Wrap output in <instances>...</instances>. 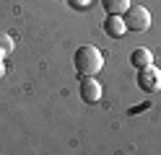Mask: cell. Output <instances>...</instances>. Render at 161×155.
I'll return each instance as SVG.
<instances>
[{"label":"cell","mask_w":161,"mask_h":155,"mask_svg":"<svg viewBox=\"0 0 161 155\" xmlns=\"http://www.w3.org/2000/svg\"><path fill=\"white\" fill-rule=\"evenodd\" d=\"M130 62H133V67L143 70V67H151V65H153V54H151V49L138 47V49H133V54H130Z\"/></svg>","instance_id":"6"},{"label":"cell","mask_w":161,"mask_h":155,"mask_svg":"<svg viewBox=\"0 0 161 155\" xmlns=\"http://www.w3.org/2000/svg\"><path fill=\"white\" fill-rule=\"evenodd\" d=\"M80 98L86 103H99L102 101V83L96 78H83L80 80Z\"/></svg>","instance_id":"4"},{"label":"cell","mask_w":161,"mask_h":155,"mask_svg":"<svg viewBox=\"0 0 161 155\" xmlns=\"http://www.w3.org/2000/svg\"><path fill=\"white\" fill-rule=\"evenodd\" d=\"M102 28H104V34H107L109 39H122V36L127 34V26H125L122 16H107L104 23H102Z\"/></svg>","instance_id":"5"},{"label":"cell","mask_w":161,"mask_h":155,"mask_svg":"<svg viewBox=\"0 0 161 155\" xmlns=\"http://www.w3.org/2000/svg\"><path fill=\"white\" fill-rule=\"evenodd\" d=\"M5 75V65H3V59H0V78Z\"/></svg>","instance_id":"10"},{"label":"cell","mask_w":161,"mask_h":155,"mask_svg":"<svg viewBox=\"0 0 161 155\" xmlns=\"http://www.w3.org/2000/svg\"><path fill=\"white\" fill-rule=\"evenodd\" d=\"M130 5H133L130 0H102V8L107 10V16H125Z\"/></svg>","instance_id":"7"},{"label":"cell","mask_w":161,"mask_h":155,"mask_svg":"<svg viewBox=\"0 0 161 155\" xmlns=\"http://www.w3.org/2000/svg\"><path fill=\"white\" fill-rule=\"evenodd\" d=\"M73 65H75L80 78H94L104 67V54L94 44H83V47H78V52L73 54Z\"/></svg>","instance_id":"1"},{"label":"cell","mask_w":161,"mask_h":155,"mask_svg":"<svg viewBox=\"0 0 161 155\" xmlns=\"http://www.w3.org/2000/svg\"><path fill=\"white\" fill-rule=\"evenodd\" d=\"M68 3H70V5H73L75 10H80V8H83V10H86L88 5H91V3H94V0H68Z\"/></svg>","instance_id":"9"},{"label":"cell","mask_w":161,"mask_h":155,"mask_svg":"<svg viewBox=\"0 0 161 155\" xmlns=\"http://www.w3.org/2000/svg\"><path fill=\"white\" fill-rule=\"evenodd\" d=\"M122 21H125L127 31H138V34H143V31L151 28V13H148V8H143V5H130L125 10Z\"/></svg>","instance_id":"2"},{"label":"cell","mask_w":161,"mask_h":155,"mask_svg":"<svg viewBox=\"0 0 161 155\" xmlns=\"http://www.w3.org/2000/svg\"><path fill=\"white\" fill-rule=\"evenodd\" d=\"M16 49V41H13V36L11 34H0V59H5L11 52Z\"/></svg>","instance_id":"8"},{"label":"cell","mask_w":161,"mask_h":155,"mask_svg":"<svg viewBox=\"0 0 161 155\" xmlns=\"http://www.w3.org/2000/svg\"><path fill=\"white\" fill-rule=\"evenodd\" d=\"M138 85H140V90H146V93L161 90V70L153 67V65L138 70Z\"/></svg>","instance_id":"3"}]
</instances>
